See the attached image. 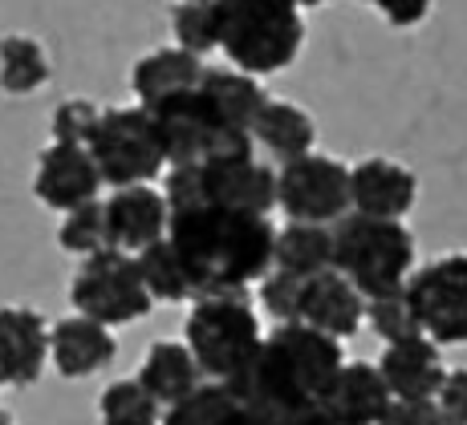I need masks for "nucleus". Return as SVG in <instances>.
Here are the masks:
<instances>
[{
  "label": "nucleus",
  "mask_w": 467,
  "mask_h": 425,
  "mask_svg": "<svg viewBox=\"0 0 467 425\" xmlns=\"http://www.w3.org/2000/svg\"><path fill=\"white\" fill-rule=\"evenodd\" d=\"M167 239L175 243L195 300L240 296L265 279L276 264V228L268 215L228 211V207H187L171 211Z\"/></svg>",
  "instance_id": "obj_1"
},
{
  "label": "nucleus",
  "mask_w": 467,
  "mask_h": 425,
  "mask_svg": "<svg viewBox=\"0 0 467 425\" xmlns=\"http://www.w3.org/2000/svg\"><path fill=\"white\" fill-rule=\"evenodd\" d=\"M341 369H346L341 340L309 329V324H276L256 357L223 385L236 393L244 410L301 413L321 405Z\"/></svg>",
  "instance_id": "obj_2"
},
{
  "label": "nucleus",
  "mask_w": 467,
  "mask_h": 425,
  "mask_svg": "<svg viewBox=\"0 0 467 425\" xmlns=\"http://www.w3.org/2000/svg\"><path fill=\"white\" fill-rule=\"evenodd\" d=\"M220 49L240 74H276L293 66L305 41L297 0H215Z\"/></svg>",
  "instance_id": "obj_3"
},
{
  "label": "nucleus",
  "mask_w": 467,
  "mask_h": 425,
  "mask_svg": "<svg viewBox=\"0 0 467 425\" xmlns=\"http://www.w3.org/2000/svg\"><path fill=\"white\" fill-rule=\"evenodd\" d=\"M334 268L366 300L390 296L415 276V235L394 219L349 211L334 223Z\"/></svg>",
  "instance_id": "obj_4"
},
{
  "label": "nucleus",
  "mask_w": 467,
  "mask_h": 425,
  "mask_svg": "<svg viewBox=\"0 0 467 425\" xmlns=\"http://www.w3.org/2000/svg\"><path fill=\"white\" fill-rule=\"evenodd\" d=\"M163 195L171 211L228 207V211L268 215L276 207V170L256 162V155H220L195 167H171Z\"/></svg>",
  "instance_id": "obj_5"
},
{
  "label": "nucleus",
  "mask_w": 467,
  "mask_h": 425,
  "mask_svg": "<svg viewBox=\"0 0 467 425\" xmlns=\"http://www.w3.org/2000/svg\"><path fill=\"white\" fill-rule=\"evenodd\" d=\"M183 337L192 357L200 360L203 377H212V381H232L265 345V332H260L256 309L248 304V292L195 300L183 324Z\"/></svg>",
  "instance_id": "obj_6"
},
{
  "label": "nucleus",
  "mask_w": 467,
  "mask_h": 425,
  "mask_svg": "<svg viewBox=\"0 0 467 425\" xmlns=\"http://www.w3.org/2000/svg\"><path fill=\"white\" fill-rule=\"evenodd\" d=\"M150 117H155L167 167H195V162H208L220 155H253V138L232 130L215 114V106L208 102L203 89L150 106Z\"/></svg>",
  "instance_id": "obj_7"
},
{
  "label": "nucleus",
  "mask_w": 467,
  "mask_h": 425,
  "mask_svg": "<svg viewBox=\"0 0 467 425\" xmlns=\"http://www.w3.org/2000/svg\"><path fill=\"white\" fill-rule=\"evenodd\" d=\"M89 155L102 170V183H110L114 191L147 187L167 167L163 142H159L155 117H150L147 106L102 110V122H98L94 138H89Z\"/></svg>",
  "instance_id": "obj_8"
},
{
  "label": "nucleus",
  "mask_w": 467,
  "mask_h": 425,
  "mask_svg": "<svg viewBox=\"0 0 467 425\" xmlns=\"http://www.w3.org/2000/svg\"><path fill=\"white\" fill-rule=\"evenodd\" d=\"M69 300H74L78 316H89V320L106 324V329L134 324L155 309V296L147 292V279L139 271V256H127V251L114 248L98 251L78 268Z\"/></svg>",
  "instance_id": "obj_9"
},
{
  "label": "nucleus",
  "mask_w": 467,
  "mask_h": 425,
  "mask_svg": "<svg viewBox=\"0 0 467 425\" xmlns=\"http://www.w3.org/2000/svg\"><path fill=\"white\" fill-rule=\"evenodd\" d=\"M276 207L289 223H341L349 215V167L329 155H305L276 170Z\"/></svg>",
  "instance_id": "obj_10"
},
{
  "label": "nucleus",
  "mask_w": 467,
  "mask_h": 425,
  "mask_svg": "<svg viewBox=\"0 0 467 425\" xmlns=\"http://www.w3.org/2000/svg\"><path fill=\"white\" fill-rule=\"evenodd\" d=\"M407 296L435 345H467V256H439L410 276Z\"/></svg>",
  "instance_id": "obj_11"
},
{
  "label": "nucleus",
  "mask_w": 467,
  "mask_h": 425,
  "mask_svg": "<svg viewBox=\"0 0 467 425\" xmlns=\"http://www.w3.org/2000/svg\"><path fill=\"white\" fill-rule=\"evenodd\" d=\"M33 191L53 211H78L86 203H98L102 191V170H98L89 147H69V142H53L37 162V178Z\"/></svg>",
  "instance_id": "obj_12"
},
{
  "label": "nucleus",
  "mask_w": 467,
  "mask_h": 425,
  "mask_svg": "<svg viewBox=\"0 0 467 425\" xmlns=\"http://www.w3.org/2000/svg\"><path fill=\"white\" fill-rule=\"evenodd\" d=\"M106 228L114 251H147L150 243L167 239L171 203L155 187H127L106 198Z\"/></svg>",
  "instance_id": "obj_13"
},
{
  "label": "nucleus",
  "mask_w": 467,
  "mask_h": 425,
  "mask_svg": "<svg viewBox=\"0 0 467 425\" xmlns=\"http://www.w3.org/2000/svg\"><path fill=\"white\" fill-rule=\"evenodd\" d=\"M415 198H419V178L402 162L366 158L349 170V203H354L358 215L402 223V215L415 207Z\"/></svg>",
  "instance_id": "obj_14"
},
{
  "label": "nucleus",
  "mask_w": 467,
  "mask_h": 425,
  "mask_svg": "<svg viewBox=\"0 0 467 425\" xmlns=\"http://www.w3.org/2000/svg\"><path fill=\"white\" fill-rule=\"evenodd\" d=\"M49 324L33 309H0V377L5 385H37L49 360Z\"/></svg>",
  "instance_id": "obj_15"
},
{
  "label": "nucleus",
  "mask_w": 467,
  "mask_h": 425,
  "mask_svg": "<svg viewBox=\"0 0 467 425\" xmlns=\"http://www.w3.org/2000/svg\"><path fill=\"white\" fill-rule=\"evenodd\" d=\"M366 320V296L349 284L346 276L334 271H321V276L305 279L301 288V324L326 332V337H354Z\"/></svg>",
  "instance_id": "obj_16"
},
{
  "label": "nucleus",
  "mask_w": 467,
  "mask_h": 425,
  "mask_svg": "<svg viewBox=\"0 0 467 425\" xmlns=\"http://www.w3.org/2000/svg\"><path fill=\"white\" fill-rule=\"evenodd\" d=\"M390 405L394 393L386 385L382 369L366 365V360H354V365L341 369L329 393L321 397V410L329 413L334 425H379Z\"/></svg>",
  "instance_id": "obj_17"
},
{
  "label": "nucleus",
  "mask_w": 467,
  "mask_h": 425,
  "mask_svg": "<svg viewBox=\"0 0 467 425\" xmlns=\"http://www.w3.org/2000/svg\"><path fill=\"white\" fill-rule=\"evenodd\" d=\"M386 385H390L394 401H435L439 389L447 381L443 352L431 337L402 340V345H386L379 360Z\"/></svg>",
  "instance_id": "obj_18"
},
{
  "label": "nucleus",
  "mask_w": 467,
  "mask_h": 425,
  "mask_svg": "<svg viewBox=\"0 0 467 425\" xmlns=\"http://www.w3.org/2000/svg\"><path fill=\"white\" fill-rule=\"evenodd\" d=\"M114 345L110 329L89 316H69V320H57L49 332V357L57 365L61 377H89L102 373L106 365L114 360Z\"/></svg>",
  "instance_id": "obj_19"
},
{
  "label": "nucleus",
  "mask_w": 467,
  "mask_h": 425,
  "mask_svg": "<svg viewBox=\"0 0 467 425\" xmlns=\"http://www.w3.org/2000/svg\"><path fill=\"white\" fill-rule=\"evenodd\" d=\"M203 74H208V66H203V57H195V53H187V49H155V53H147V57L134 66L130 86H134V94H139V102L150 110V106L167 102V97H179V94L200 89Z\"/></svg>",
  "instance_id": "obj_20"
},
{
  "label": "nucleus",
  "mask_w": 467,
  "mask_h": 425,
  "mask_svg": "<svg viewBox=\"0 0 467 425\" xmlns=\"http://www.w3.org/2000/svg\"><path fill=\"white\" fill-rule=\"evenodd\" d=\"M139 381L159 405L171 410V405H179L183 397H192L195 389L203 385V369L187 345L159 340V345L147 349V360H142V369H139Z\"/></svg>",
  "instance_id": "obj_21"
},
{
  "label": "nucleus",
  "mask_w": 467,
  "mask_h": 425,
  "mask_svg": "<svg viewBox=\"0 0 467 425\" xmlns=\"http://www.w3.org/2000/svg\"><path fill=\"white\" fill-rule=\"evenodd\" d=\"M313 138H317L313 117L305 114L301 106L273 102V97H268V106L260 110L256 126H253V142H260L273 158H281V167L285 162H297L305 155H313Z\"/></svg>",
  "instance_id": "obj_22"
},
{
  "label": "nucleus",
  "mask_w": 467,
  "mask_h": 425,
  "mask_svg": "<svg viewBox=\"0 0 467 425\" xmlns=\"http://www.w3.org/2000/svg\"><path fill=\"white\" fill-rule=\"evenodd\" d=\"M203 94H208V102L215 106V114L223 117V122L232 126L236 134H248L253 138V126L260 110L268 106L265 89H260V81L253 74H232V69H208L203 74Z\"/></svg>",
  "instance_id": "obj_23"
},
{
  "label": "nucleus",
  "mask_w": 467,
  "mask_h": 425,
  "mask_svg": "<svg viewBox=\"0 0 467 425\" xmlns=\"http://www.w3.org/2000/svg\"><path fill=\"white\" fill-rule=\"evenodd\" d=\"M276 271H289L297 279H313L321 271H334V228L317 223H289L276 231Z\"/></svg>",
  "instance_id": "obj_24"
},
{
  "label": "nucleus",
  "mask_w": 467,
  "mask_h": 425,
  "mask_svg": "<svg viewBox=\"0 0 467 425\" xmlns=\"http://www.w3.org/2000/svg\"><path fill=\"white\" fill-rule=\"evenodd\" d=\"M139 271H142V279H147V292L163 304H179V300H192L195 296L192 276H187L183 259H179L171 239H159V243H150L147 251H139Z\"/></svg>",
  "instance_id": "obj_25"
},
{
  "label": "nucleus",
  "mask_w": 467,
  "mask_h": 425,
  "mask_svg": "<svg viewBox=\"0 0 467 425\" xmlns=\"http://www.w3.org/2000/svg\"><path fill=\"white\" fill-rule=\"evenodd\" d=\"M49 81V57L33 37H5L0 41V89L5 94H37Z\"/></svg>",
  "instance_id": "obj_26"
},
{
  "label": "nucleus",
  "mask_w": 467,
  "mask_h": 425,
  "mask_svg": "<svg viewBox=\"0 0 467 425\" xmlns=\"http://www.w3.org/2000/svg\"><path fill=\"white\" fill-rule=\"evenodd\" d=\"M240 410L244 405L236 401V393L223 381H212V385H200L179 405H171L163 425H236Z\"/></svg>",
  "instance_id": "obj_27"
},
{
  "label": "nucleus",
  "mask_w": 467,
  "mask_h": 425,
  "mask_svg": "<svg viewBox=\"0 0 467 425\" xmlns=\"http://www.w3.org/2000/svg\"><path fill=\"white\" fill-rule=\"evenodd\" d=\"M366 320H370V329L382 337V345H402V340L427 337L407 288H399V292H390V296H379V300H366Z\"/></svg>",
  "instance_id": "obj_28"
},
{
  "label": "nucleus",
  "mask_w": 467,
  "mask_h": 425,
  "mask_svg": "<svg viewBox=\"0 0 467 425\" xmlns=\"http://www.w3.org/2000/svg\"><path fill=\"white\" fill-rule=\"evenodd\" d=\"M98 413H102V425H159V401L142 389L139 377L106 385Z\"/></svg>",
  "instance_id": "obj_29"
},
{
  "label": "nucleus",
  "mask_w": 467,
  "mask_h": 425,
  "mask_svg": "<svg viewBox=\"0 0 467 425\" xmlns=\"http://www.w3.org/2000/svg\"><path fill=\"white\" fill-rule=\"evenodd\" d=\"M61 251H74V256H98V251H110V228H106V203H86L78 211L66 215L57 231Z\"/></svg>",
  "instance_id": "obj_30"
},
{
  "label": "nucleus",
  "mask_w": 467,
  "mask_h": 425,
  "mask_svg": "<svg viewBox=\"0 0 467 425\" xmlns=\"http://www.w3.org/2000/svg\"><path fill=\"white\" fill-rule=\"evenodd\" d=\"M175 41L179 49L195 53V57H203V53L220 49V21H215V0H183V5L175 8Z\"/></svg>",
  "instance_id": "obj_31"
},
{
  "label": "nucleus",
  "mask_w": 467,
  "mask_h": 425,
  "mask_svg": "<svg viewBox=\"0 0 467 425\" xmlns=\"http://www.w3.org/2000/svg\"><path fill=\"white\" fill-rule=\"evenodd\" d=\"M301 288H305V279L273 268L265 279H260V304H265V312L273 316V320L301 324Z\"/></svg>",
  "instance_id": "obj_32"
},
{
  "label": "nucleus",
  "mask_w": 467,
  "mask_h": 425,
  "mask_svg": "<svg viewBox=\"0 0 467 425\" xmlns=\"http://www.w3.org/2000/svg\"><path fill=\"white\" fill-rule=\"evenodd\" d=\"M98 122H102V110L86 97H69L53 110V138L57 142H69V147H89L94 138Z\"/></svg>",
  "instance_id": "obj_33"
},
{
  "label": "nucleus",
  "mask_w": 467,
  "mask_h": 425,
  "mask_svg": "<svg viewBox=\"0 0 467 425\" xmlns=\"http://www.w3.org/2000/svg\"><path fill=\"white\" fill-rule=\"evenodd\" d=\"M439 413L447 418V425H467V369H451L443 389H439Z\"/></svg>",
  "instance_id": "obj_34"
},
{
  "label": "nucleus",
  "mask_w": 467,
  "mask_h": 425,
  "mask_svg": "<svg viewBox=\"0 0 467 425\" xmlns=\"http://www.w3.org/2000/svg\"><path fill=\"white\" fill-rule=\"evenodd\" d=\"M379 425H447L439 401H394Z\"/></svg>",
  "instance_id": "obj_35"
},
{
  "label": "nucleus",
  "mask_w": 467,
  "mask_h": 425,
  "mask_svg": "<svg viewBox=\"0 0 467 425\" xmlns=\"http://www.w3.org/2000/svg\"><path fill=\"white\" fill-rule=\"evenodd\" d=\"M236 425H334L329 413L321 405L313 410H301V413H256V410H240V421Z\"/></svg>",
  "instance_id": "obj_36"
},
{
  "label": "nucleus",
  "mask_w": 467,
  "mask_h": 425,
  "mask_svg": "<svg viewBox=\"0 0 467 425\" xmlns=\"http://www.w3.org/2000/svg\"><path fill=\"white\" fill-rule=\"evenodd\" d=\"M374 8L394 25V29H410V25L427 21L431 13V0H370Z\"/></svg>",
  "instance_id": "obj_37"
},
{
  "label": "nucleus",
  "mask_w": 467,
  "mask_h": 425,
  "mask_svg": "<svg viewBox=\"0 0 467 425\" xmlns=\"http://www.w3.org/2000/svg\"><path fill=\"white\" fill-rule=\"evenodd\" d=\"M297 5H309V8H317V5H329V0H297Z\"/></svg>",
  "instance_id": "obj_38"
},
{
  "label": "nucleus",
  "mask_w": 467,
  "mask_h": 425,
  "mask_svg": "<svg viewBox=\"0 0 467 425\" xmlns=\"http://www.w3.org/2000/svg\"><path fill=\"white\" fill-rule=\"evenodd\" d=\"M0 425H16V421H13V418H8V413H5V410H0Z\"/></svg>",
  "instance_id": "obj_39"
},
{
  "label": "nucleus",
  "mask_w": 467,
  "mask_h": 425,
  "mask_svg": "<svg viewBox=\"0 0 467 425\" xmlns=\"http://www.w3.org/2000/svg\"><path fill=\"white\" fill-rule=\"evenodd\" d=\"M0 385H5V377H0Z\"/></svg>",
  "instance_id": "obj_40"
}]
</instances>
